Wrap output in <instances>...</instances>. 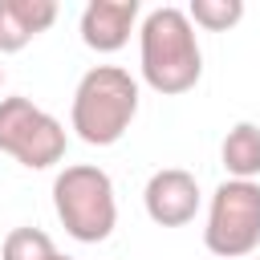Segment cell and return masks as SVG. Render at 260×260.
Instances as JSON below:
<instances>
[{
  "mask_svg": "<svg viewBox=\"0 0 260 260\" xmlns=\"http://www.w3.org/2000/svg\"><path fill=\"white\" fill-rule=\"evenodd\" d=\"M0 85H4V69H0Z\"/></svg>",
  "mask_w": 260,
  "mask_h": 260,
  "instance_id": "cell-13",
  "label": "cell"
},
{
  "mask_svg": "<svg viewBox=\"0 0 260 260\" xmlns=\"http://www.w3.org/2000/svg\"><path fill=\"white\" fill-rule=\"evenodd\" d=\"M203 244L219 260H248L260 248V183L223 179L215 187Z\"/></svg>",
  "mask_w": 260,
  "mask_h": 260,
  "instance_id": "cell-4",
  "label": "cell"
},
{
  "mask_svg": "<svg viewBox=\"0 0 260 260\" xmlns=\"http://www.w3.org/2000/svg\"><path fill=\"white\" fill-rule=\"evenodd\" d=\"M142 207L158 228H183L199 211V183L183 167H162L142 187Z\"/></svg>",
  "mask_w": 260,
  "mask_h": 260,
  "instance_id": "cell-6",
  "label": "cell"
},
{
  "mask_svg": "<svg viewBox=\"0 0 260 260\" xmlns=\"http://www.w3.org/2000/svg\"><path fill=\"white\" fill-rule=\"evenodd\" d=\"M53 256H57V244L41 228H16L4 236V248H0V260H53Z\"/></svg>",
  "mask_w": 260,
  "mask_h": 260,
  "instance_id": "cell-11",
  "label": "cell"
},
{
  "mask_svg": "<svg viewBox=\"0 0 260 260\" xmlns=\"http://www.w3.org/2000/svg\"><path fill=\"white\" fill-rule=\"evenodd\" d=\"M138 24V0H89L81 8L77 32L93 53H118Z\"/></svg>",
  "mask_w": 260,
  "mask_h": 260,
  "instance_id": "cell-7",
  "label": "cell"
},
{
  "mask_svg": "<svg viewBox=\"0 0 260 260\" xmlns=\"http://www.w3.org/2000/svg\"><path fill=\"white\" fill-rule=\"evenodd\" d=\"M138 69H142V81L162 98H179V93L199 85L203 53H199L195 24L187 20L183 8L162 4V8H150L142 16V24H138Z\"/></svg>",
  "mask_w": 260,
  "mask_h": 260,
  "instance_id": "cell-1",
  "label": "cell"
},
{
  "mask_svg": "<svg viewBox=\"0 0 260 260\" xmlns=\"http://www.w3.org/2000/svg\"><path fill=\"white\" fill-rule=\"evenodd\" d=\"M53 260H73V256H61V252H57V256H53Z\"/></svg>",
  "mask_w": 260,
  "mask_h": 260,
  "instance_id": "cell-12",
  "label": "cell"
},
{
  "mask_svg": "<svg viewBox=\"0 0 260 260\" xmlns=\"http://www.w3.org/2000/svg\"><path fill=\"white\" fill-rule=\"evenodd\" d=\"M219 158H223V171L232 179L256 183V175H260V126L256 122H236L219 142Z\"/></svg>",
  "mask_w": 260,
  "mask_h": 260,
  "instance_id": "cell-9",
  "label": "cell"
},
{
  "mask_svg": "<svg viewBox=\"0 0 260 260\" xmlns=\"http://www.w3.org/2000/svg\"><path fill=\"white\" fill-rule=\"evenodd\" d=\"M138 114V81L122 65H93L81 73L73 102H69V126L89 146H114Z\"/></svg>",
  "mask_w": 260,
  "mask_h": 260,
  "instance_id": "cell-2",
  "label": "cell"
},
{
  "mask_svg": "<svg viewBox=\"0 0 260 260\" xmlns=\"http://www.w3.org/2000/svg\"><path fill=\"white\" fill-rule=\"evenodd\" d=\"M57 0H0V53H20L32 37L53 28Z\"/></svg>",
  "mask_w": 260,
  "mask_h": 260,
  "instance_id": "cell-8",
  "label": "cell"
},
{
  "mask_svg": "<svg viewBox=\"0 0 260 260\" xmlns=\"http://www.w3.org/2000/svg\"><path fill=\"white\" fill-rule=\"evenodd\" d=\"M65 126L32 98H0V150L28 171H49L65 158Z\"/></svg>",
  "mask_w": 260,
  "mask_h": 260,
  "instance_id": "cell-5",
  "label": "cell"
},
{
  "mask_svg": "<svg viewBox=\"0 0 260 260\" xmlns=\"http://www.w3.org/2000/svg\"><path fill=\"white\" fill-rule=\"evenodd\" d=\"M187 20L195 28L207 32H228L244 20V0H191V8H183Z\"/></svg>",
  "mask_w": 260,
  "mask_h": 260,
  "instance_id": "cell-10",
  "label": "cell"
},
{
  "mask_svg": "<svg viewBox=\"0 0 260 260\" xmlns=\"http://www.w3.org/2000/svg\"><path fill=\"white\" fill-rule=\"evenodd\" d=\"M53 211L77 244H102L118 228L114 179L93 162H73L53 179Z\"/></svg>",
  "mask_w": 260,
  "mask_h": 260,
  "instance_id": "cell-3",
  "label": "cell"
}]
</instances>
